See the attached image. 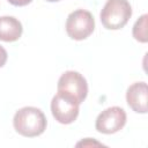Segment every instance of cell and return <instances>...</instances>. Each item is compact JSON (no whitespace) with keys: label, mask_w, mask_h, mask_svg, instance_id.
I'll list each match as a JSON object with an SVG mask.
<instances>
[{"label":"cell","mask_w":148,"mask_h":148,"mask_svg":"<svg viewBox=\"0 0 148 148\" xmlns=\"http://www.w3.org/2000/svg\"><path fill=\"white\" fill-rule=\"evenodd\" d=\"M13 125L18 134L27 138H35L44 133L47 120L40 109L35 106H24L15 112Z\"/></svg>","instance_id":"cell-1"},{"label":"cell","mask_w":148,"mask_h":148,"mask_svg":"<svg viewBox=\"0 0 148 148\" xmlns=\"http://www.w3.org/2000/svg\"><path fill=\"white\" fill-rule=\"evenodd\" d=\"M131 16L132 7L127 0H108L99 14L102 24L109 30L124 28Z\"/></svg>","instance_id":"cell-2"},{"label":"cell","mask_w":148,"mask_h":148,"mask_svg":"<svg viewBox=\"0 0 148 148\" xmlns=\"http://www.w3.org/2000/svg\"><path fill=\"white\" fill-rule=\"evenodd\" d=\"M58 92L74 99L79 105L88 95V83L86 77L75 71H67L61 74L57 86Z\"/></svg>","instance_id":"cell-3"},{"label":"cell","mask_w":148,"mask_h":148,"mask_svg":"<svg viewBox=\"0 0 148 148\" xmlns=\"http://www.w3.org/2000/svg\"><path fill=\"white\" fill-rule=\"evenodd\" d=\"M95 29L92 14L86 9L72 12L66 20V32L74 40H83L89 37Z\"/></svg>","instance_id":"cell-4"},{"label":"cell","mask_w":148,"mask_h":148,"mask_svg":"<svg viewBox=\"0 0 148 148\" xmlns=\"http://www.w3.org/2000/svg\"><path fill=\"white\" fill-rule=\"evenodd\" d=\"M79 104L71 97L57 92L51 101V112L60 124H72L79 116Z\"/></svg>","instance_id":"cell-5"},{"label":"cell","mask_w":148,"mask_h":148,"mask_svg":"<svg viewBox=\"0 0 148 148\" xmlns=\"http://www.w3.org/2000/svg\"><path fill=\"white\" fill-rule=\"evenodd\" d=\"M126 124V112L119 106H111L102 111L95 123V127L99 133L113 134L120 131Z\"/></svg>","instance_id":"cell-6"},{"label":"cell","mask_w":148,"mask_h":148,"mask_svg":"<svg viewBox=\"0 0 148 148\" xmlns=\"http://www.w3.org/2000/svg\"><path fill=\"white\" fill-rule=\"evenodd\" d=\"M147 83L135 82L127 88L126 91V102L128 106L136 113H146L147 112Z\"/></svg>","instance_id":"cell-7"},{"label":"cell","mask_w":148,"mask_h":148,"mask_svg":"<svg viewBox=\"0 0 148 148\" xmlns=\"http://www.w3.org/2000/svg\"><path fill=\"white\" fill-rule=\"evenodd\" d=\"M22 23L14 16H0V40L15 42L22 36Z\"/></svg>","instance_id":"cell-8"},{"label":"cell","mask_w":148,"mask_h":148,"mask_svg":"<svg viewBox=\"0 0 148 148\" xmlns=\"http://www.w3.org/2000/svg\"><path fill=\"white\" fill-rule=\"evenodd\" d=\"M147 14H143L136 20L133 25V37L141 43L147 42Z\"/></svg>","instance_id":"cell-9"},{"label":"cell","mask_w":148,"mask_h":148,"mask_svg":"<svg viewBox=\"0 0 148 148\" xmlns=\"http://www.w3.org/2000/svg\"><path fill=\"white\" fill-rule=\"evenodd\" d=\"M76 146H77V147H79V146L87 147V146H103V145H102V143H99V142H97V141H95V140H92V141H91V139H90V138H87L86 140H82V141L77 142V143H76Z\"/></svg>","instance_id":"cell-10"},{"label":"cell","mask_w":148,"mask_h":148,"mask_svg":"<svg viewBox=\"0 0 148 148\" xmlns=\"http://www.w3.org/2000/svg\"><path fill=\"white\" fill-rule=\"evenodd\" d=\"M7 58H8V54H7V51L3 46L0 45V68L6 64L7 61Z\"/></svg>","instance_id":"cell-11"},{"label":"cell","mask_w":148,"mask_h":148,"mask_svg":"<svg viewBox=\"0 0 148 148\" xmlns=\"http://www.w3.org/2000/svg\"><path fill=\"white\" fill-rule=\"evenodd\" d=\"M32 0H8L9 3H12L13 6H17V7H22V6H27L31 2Z\"/></svg>","instance_id":"cell-12"},{"label":"cell","mask_w":148,"mask_h":148,"mask_svg":"<svg viewBox=\"0 0 148 148\" xmlns=\"http://www.w3.org/2000/svg\"><path fill=\"white\" fill-rule=\"evenodd\" d=\"M46 1H49V2H57V1H60V0H46Z\"/></svg>","instance_id":"cell-13"}]
</instances>
